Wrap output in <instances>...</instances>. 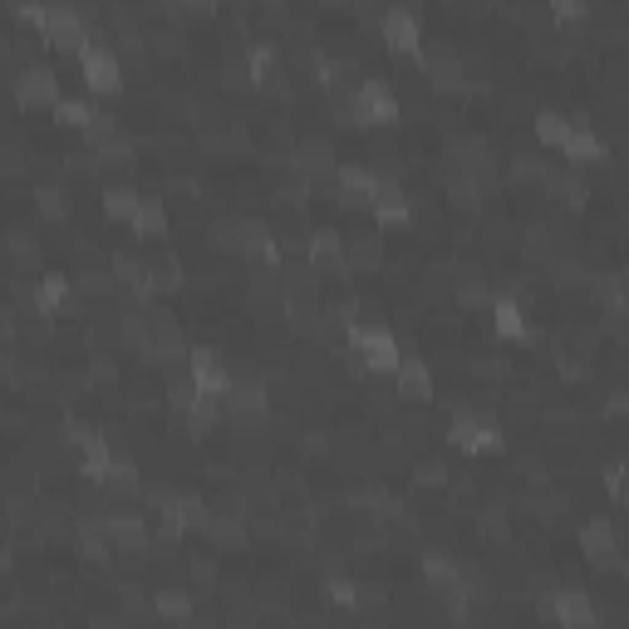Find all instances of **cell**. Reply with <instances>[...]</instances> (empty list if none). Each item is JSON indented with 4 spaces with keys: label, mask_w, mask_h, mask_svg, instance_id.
<instances>
[{
    "label": "cell",
    "mask_w": 629,
    "mask_h": 629,
    "mask_svg": "<svg viewBox=\"0 0 629 629\" xmlns=\"http://www.w3.org/2000/svg\"><path fill=\"white\" fill-rule=\"evenodd\" d=\"M45 45H55V50H64V55H84L99 35L89 30V20L74 10V5H50V20H45V35H40Z\"/></svg>",
    "instance_id": "1"
},
{
    "label": "cell",
    "mask_w": 629,
    "mask_h": 629,
    "mask_svg": "<svg viewBox=\"0 0 629 629\" xmlns=\"http://www.w3.org/2000/svg\"><path fill=\"white\" fill-rule=\"evenodd\" d=\"M349 349L374 369V374H394L399 369V340L384 330V325H349Z\"/></svg>",
    "instance_id": "2"
},
{
    "label": "cell",
    "mask_w": 629,
    "mask_h": 629,
    "mask_svg": "<svg viewBox=\"0 0 629 629\" xmlns=\"http://www.w3.org/2000/svg\"><path fill=\"white\" fill-rule=\"evenodd\" d=\"M10 89H15V104L20 109H55L59 99V74L50 64H25V69H15V79H10Z\"/></svg>",
    "instance_id": "3"
},
{
    "label": "cell",
    "mask_w": 629,
    "mask_h": 629,
    "mask_svg": "<svg viewBox=\"0 0 629 629\" xmlns=\"http://www.w3.org/2000/svg\"><path fill=\"white\" fill-rule=\"evenodd\" d=\"M448 443L458 448V453H497L507 438H502V428L492 423V418H482V413H453V423H448Z\"/></svg>",
    "instance_id": "4"
},
{
    "label": "cell",
    "mask_w": 629,
    "mask_h": 629,
    "mask_svg": "<svg viewBox=\"0 0 629 629\" xmlns=\"http://www.w3.org/2000/svg\"><path fill=\"white\" fill-rule=\"evenodd\" d=\"M349 99H354L359 128H389V123H399V99H394V89L384 79H364Z\"/></svg>",
    "instance_id": "5"
},
{
    "label": "cell",
    "mask_w": 629,
    "mask_h": 629,
    "mask_svg": "<svg viewBox=\"0 0 629 629\" xmlns=\"http://www.w3.org/2000/svg\"><path fill=\"white\" fill-rule=\"evenodd\" d=\"M148 497V507L158 512V521L163 526H172V531H202L207 526V502H197V497H177V492H143Z\"/></svg>",
    "instance_id": "6"
},
{
    "label": "cell",
    "mask_w": 629,
    "mask_h": 629,
    "mask_svg": "<svg viewBox=\"0 0 629 629\" xmlns=\"http://www.w3.org/2000/svg\"><path fill=\"white\" fill-rule=\"evenodd\" d=\"M64 448H74L79 458H84V482H104L109 477V462H114V453H109V443L99 438V428H84V423H69L64 428Z\"/></svg>",
    "instance_id": "7"
},
{
    "label": "cell",
    "mask_w": 629,
    "mask_h": 629,
    "mask_svg": "<svg viewBox=\"0 0 629 629\" xmlns=\"http://www.w3.org/2000/svg\"><path fill=\"white\" fill-rule=\"evenodd\" d=\"M79 74H84V84H89L94 94H118V89H123V64H118V55L104 50L99 40L79 55Z\"/></svg>",
    "instance_id": "8"
},
{
    "label": "cell",
    "mask_w": 629,
    "mask_h": 629,
    "mask_svg": "<svg viewBox=\"0 0 629 629\" xmlns=\"http://www.w3.org/2000/svg\"><path fill=\"white\" fill-rule=\"evenodd\" d=\"M305 261L315 271H335V276H349V246L335 227H315L305 236Z\"/></svg>",
    "instance_id": "9"
},
{
    "label": "cell",
    "mask_w": 629,
    "mask_h": 629,
    "mask_svg": "<svg viewBox=\"0 0 629 629\" xmlns=\"http://www.w3.org/2000/svg\"><path fill=\"white\" fill-rule=\"evenodd\" d=\"M448 158H453V168L467 172V177H477L482 187H492V182H497L492 148H487L482 138H448Z\"/></svg>",
    "instance_id": "10"
},
{
    "label": "cell",
    "mask_w": 629,
    "mask_h": 629,
    "mask_svg": "<svg viewBox=\"0 0 629 629\" xmlns=\"http://www.w3.org/2000/svg\"><path fill=\"white\" fill-rule=\"evenodd\" d=\"M541 615H546V620H556V625H566V629H585V625H595V620H600V610L590 605V595H585V590H556V595L541 605Z\"/></svg>",
    "instance_id": "11"
},
{
    "label": "cell",
    "mask_w": 629,
    "mask_h": 629,
    "mask_svg": "<svg viewBox=\"0 0 629 629\" xmlns=\"http://www.w3.org/2000/svg\"><path fill=\"white\" fill-rule=\"evenodd\" d=\"M207 541L212 546H222V551H241L246 541H251V531H246V502H227L222 512L207 516Z\"/></svg>",
    "instance_id": "12"
},
{
    "label": "cell",
    "mask_w": 629,
    "mask_h": 629,
    "mask_svg": "<svg viewBox=\"0 0 629 629\" xmlns=\"http://www.w3.org/2000/svg\"><path fill=\"white\" fill-rule=\"evenodd\" d=\"M187 374H192V384L202 394H217V399H227V389L236 384L217 349H187Z\"/></svg>",
    "instance_id": "13"
},
{
    "label": "cell",
    "mask_w": 629,
    "mask_h": 629,
    "mask_svg": "<svg viewBox=\"0 0 629 629\" xmlns=\"http://www.w3.org/2000/svg\"><path fill=\"white\" fill-rule=\"evenodd\" d=\"M290 168L300 172L310 187H320V182H335V148H330V138H305V143L295 148Z\"/></svg>",
    "instance_id": "14"
},
{
    "label": "cell",
    "mask_w": 629,
    "mask_h": 629,
    "mask_svg": "<svg viewBox=\"0 0 629 629\" xmlns=\"http://www.w3.org/2000/svg\"><path fill=\"white\" fill-rule=\"evenodd\" d=\"M379 30H384V45H389V50H399V55H423V30H418L413 10L389 5V10L379 15Z\"/></svg>",
    "instance_id": "15"
},
{
    "label": "cell",
    "mask_w": 629,
    "mask_h": 629,
    "mask_svg": "<svg viewBox=\"0 0 629 629\" xmlns=\"http://www.w3.org/2000/svg\"><path fill=\"white\" fill-rule=\"evenodd\" d=\"M104 531H109L114 551H123V556H143V551L153 546V536H148L143 516H133V512H109V516H104Z\"/></svg>",
    "instance_id": "16"
},
{
    "label": "cell",
    "mask_w": 629,
    "mask_h": 629,
    "mask_svg": "<svg viewBox=\"0 0 629 629\" xmlns=\"http://www.w3.org/2000/svg\"><path fill=\"white\" fill-rule=\"evenodd\" d=\"M222 403H227V413L236 418V423H251V418H266L271 394H266V384H256V379H236Z\"/></svg>",
    "instance_id": "17"
},
{
    "label": "cell",
    "mask_w": 629,
    "mask_h": 629,
    "mask_svg": "<svg viewBox=\"0 0 629 629\" xmlns=\"http://www.w3.org/2000/svg\"><path fill=\"white\" fill-rule=\"evenodd\" d=\"M580 551H585L595 566H605V571H610V566H615V556H620V536H615V526H610V521H600V516H595V521H585V526H580Z\"/></svg>",
    "instance_id": "18"
},
{
    "label": "cell",
    "mask_w": 629,
    "mask_h": 629,
    "mask_svg": "<svg viewBox=\"0 0 629 629\" xmlns=\"http://www.w3.org/2000/svg\"><path fill=\"white\" fill-rule=\"evenodd\" d=\"M335 192H340L344 207H369L374 202V192H379V177L369 168H335Z\"/></svg>",
    "instance_id": "19"
},
{
    "label": "cell",
    "mask_w": 629,
    "mask_h": 629,
    "mask_svg": "<svg viewBox=\"0 0 629 629\" xmlns=\"http://www.w3.org/2000/svg\"><path fill=\"white\" fill-rule=\"evenodd\" d=\"M182 354H187V349H182V330H177V320H172V315H153V344H148V359L163 364V369H177Z\"/></svg>",
    "instance_id": "20"
},
{
    "label": "cell",
    "mask_w": 629,
    "mask_h": 629,
    "mask_svg": "<svg viewBox=\"0 0 629 629\" xmlns=\"http://www.w3.org/2000/svg\"><path fill=\"white\" fill-rule=\"evenodd\" d=\"M74 281L69 276H45L35 295H30V305H35V315H59V310H74Z\"/></svg>",
    "instance_id": "21"
},
{
    "label": "cell",
    "mask_w": 629,
    "mask_h": 629,
    "mask_svg": "<svg viewBox=\"0 0 629 629\" xmlns=\"http://www.w3.org/2000/svg\"><path fill=\"white\" fill-rule=\"evenodd\" d=\"M374 217H379V227H408V217H413V207H408V197H403L399 182H379V192H374Z\"/></svg>",
    "instance_id": "22"
},
{
    "label": "cell",
    "mask_w": 629,
    "mask_h": 629,
    "mask_svg": "<svg viewBox=\"0 0 629 629\" xmlns=\"http://www.w3.org/2000/svg\"><path fill=\"white\" fill-rule=\"evenodd\" d=\"M246 69H251V84H256V89H281L286 64H281V55H276V45H251Z\"/></svg>",
    "instance_id": "23"
},
{
    "label": "cell",
    "mask_w": 629,
    "mask_h": 629,
    "mask_svg": "<svg viewBox=\"0 0 629 629\" xmlns=\"http://www.w3.org/2000/svg\"><path fill=\"white\" fill-rule=\"evenodd\" d=\"M423 74L433 79V89H462L467 74H462V59L453 50H428L423 55Z\"/></svg>",
    "instance_id": "24"
},
{
    "label": "cell",
    "mask_w": 629,
    "mask_h": 629,
    "mask_svg": "<svg viewBox=\"0 0 629 629\" xmlns=\"http://www.w3.org/2000/svg\"><path fill=\"white\" fill-rule=\"evenodd\" d=\"M423 580H428L433 590H443V595H472V590H467V575H462L448 556H423Z\"/></svg>",
    "instance_id": "25"
},
{
    "label": "cell",
    "mask_w": 629,
    "mask_h": 629,
    "mask_svg": "<svg viewBox=\"0 0 629 629\" xmlns=\"http://www.w3.org/2000/svg\"><path fill=\"white\" fill-rule=\"evenodd\" d=\"M394 384H399L403 399H433V374H428V364H423V359H399Z\"/></svg>",
    "instance_id": "26"
},
{
    "label": "cell",
    "mask_w": 629,
    "mask_h": 629,
    "mask_svg": "<svg viewBox=\"0 0 629 629\" xmlns=\"http://www.w3.org/2000/svg\"><path fill=\"white\" fill-rule=\"evenodd\" d=\"M118 340L128 344L133 354H148V344H153V315L123 310V315H118Z\"/></svg>",
    "instance_id": "27"
},
{
    "label": "cell",
    "mask_w": 629,
    "mask_h": 629,
    "mask_svg": "<svg viewBox=\"0 0 629 629\" xmlns=\"http://www.w3.org/2000/svg\"><path fill=\"white\" fill-rule=\"evenodd\" d=\"M344 246H349V271H374L384 261V241L374 231H354Z\"/></svg>",
    "instance_id": "28"
},
{
    "label": "cell",
    "mask_w": 629,
    "mask_h": 629,
    "mask_svg": "<svg viewBox=\"0 0 629 629\" xmlns=\"http://www.w3.org/2000/svg\"><path fill=\"white\" fill-rule=\"evenodd\" d=\"M492 330H497L502 340H526V315H521V305H516L512 295H502V300L492 305Z\"/></svg>",
    "instance_id": "29"
},
{
    "label": "cell",
    "mask_w": 629,
    "mask_h": 629,
    "mask_svg": "<svg viewBox=\"0 0 629 629\" xmlns=\"http://www.w3.org/2000/svg\"><path fill=\"white\" fill-rule=\"evenodd\" d=\"M222 408H227V403L217 399V394H197V403L182 413V418H187V433H197V438H202V433H212V428H217V418H222Z\"/></svg>",
    "instance_id": "30"
},
{
    "label": "cell",
    "mask_w": 629,
    "mask_h": 629,
    "mask_svg": "<svg viewBox=\"0 0 629 629\" xmlns=\"http://www.w3.org/2000/svg\"><path fill=\"white\" fill-rule=\"evenodd\" d=\"M104 487H109L114 497H138V492H143V482H138V462H133V458H118V453H114Z\"/></svg>",
    "instance_id": "31"
},
{
    "label": "cell",
    "mask_w": 629,
    "mask_h": 629,
    "mask_svg": "<svg viewBox=\"0 0 629 629\" xmlns=\"http://www.w3.org/2000/svg\"><path fill=\"white\" fill-rule=\"evenodd\" d=\"M133 231H138L143 241L168 236V212H163V202H158V197H143V207H138V217H133Z\"/></svg>",
    "instance_id": "32"
},
{
    "label": "cell",
    "mask_w": 629,
    "mask_h": 629,
    "mask_svg": "<svg viewBox=\"0 0 629 629\" xmlns=\"http://www.w3.org/2000/svg\"><path fill=\"white\" fill-rule=\"evenodd\" d=\"M541 192H546V197H556V202H566V207H585V187H580V177H575V172H556V168H551V177L541 182Z\"/></svg>",
    "instance_id": "33"
},
{
    "label": "cell",
    "mask_w": 629,
    "mask_h": 629,
    "mask_svg": "<svg viewBox=\"0 0 629 629\" xmlns=\"http://www.w3.org/2000/svg\"><path fill=\"white\" fill-rule=\"evenodd\" d=\"M566 158H571L575 168H585V163H600L605 158V143L595 138V133H585V128H575L571 138H566V148H561Z\"/></svg>",
    "instance_id": "34"
},
{
    "label": "cell",
    "mask_w": 629,
    "mask_h": 629,
    "mask_svg": "<svg viewBox=\"0 0 629 629\" xmlns=\"http://www.w3.org/2000/svg\"><path fill=\"white\" fill-rule=\"evenodd\" d=\"M153 615H163V620H192L197 605H192L187 590H153Z\"/></svg>",
    "instance_id": "35"
},
{
    "label": "cell",
    "mask_w": 629,
    "mask_h": 629,
    "mask_svg": "<svg viewBox=\"0 0 629 629\" xmlns=\"http://www.w3.org/2000/svg\"><path fill=\"white\" fill-rule=\"evenodd\" d=\"M5 246H10V261H15V271H20V276L40 271V246H35V241H30V236H25L20 227H10Z\"/></svg>",
    "instance_id": "36"
},
{
    "label": "cell",
    "mask_w": 629,
    "mask_h": 629,
    "mask_svg": "<svg viewBox=\"0 0 629 629\" xmlns=\"http://www.w3.org/2000/svg\"><path fill=\"white\" fill-rule=\"evenodd\" d=\"M138 207H143V197H138L133 187H109V192H104V217H114V222H128V227H133Z\"/></svg>",
    "instance_id": "37"
},
{
    "label": "cell",
    "mask_w": 629,
    "mask_h": 629,
    "mask_svg": "<svg viewBox=\"0 0 629 629\" xmlns=\"http://www.w3.org/2000/svg\"><path fill=\"white\" fill-rule=\"evenodd\" d=\"M349 507L354 512H369V516H379V521H389V516H399V502L384 492V487H369V492H354L349 497Z\"/></svg>",
    "instance_id": "38"
},
{
    "label": "cell",
    "mask_w": 629,
    "mask_h": 629,
    "mask_svg": "<svg viewBox=\"0 0 629 629\" xmlns=\"http://www.w3.org/2000/svg\"><path fill=\"white\" fill-rule=\"evenodd\" d=\"M595 295L605 300L610 315H629V276H600V281H595Z\"/></svg>",
    "instance_id": "39"
},
{
    "label": "cell",
    "mask_w": 629,
    "mask_h": 629,
    "mask_svg": "<svg viewBox=\"0 0 629 629\" xmlns=\"http://www.w3.org/2000/svg\"><path fill=\"white\" fill-rule=\"evenodd\" d=\"M118 286H123L118 276H109V271H94V266H89V271H79V281H74V290H79V295H89V300H109Z\"/></svg>",
    "instance_id": "40"
},
{
    "label": "cell",
    "mask_w": 629,
    "mask_h": 629,
    "mask_svg": "<svg viewBox=\"0 0 629 629\" xmlns=\"http://www.w3.org/2000/svg\"><path fill=\"white\" fill-rule=\"evenodd\" d=\"M575 133V123L571 118H561V114H536V138L546 143V148H566V138Z\"/></svg>",
    "instance_id": "41"
},
{
    "label": "cell",
    "mask_w": 629,
    "mask_h": 629,
    "mask_svg": "<svg viewBox=\"0 0 629 629\" xmlns=\"http://www.w3.org/2000/svg\"><path fill=\"white\" fill-rule=\"evenodd\" d=\"M79 138L89 143V153H99V148H109V143L123 138V133H118V118L114 114H94V118H89V128H84Z\"/></svg>",
    "instance_id": "42"
},
{
    "label": "cell",
    "mask_w": 629,
    "mask_h": 629,
    "mask_svg": "<svg viewBox=\"0 0 629 629\" xmlns=\"http://www.w3.org/2000/svg\"><path fill=\"white\" fill-rule=\"evenodd\" d=\"M94 114H99V109H89L84 99H59V104H55V123H59V128H79V133H84Z\"/></svg>",
    "instance_id": "43"
},
{
    "label": "cell",
    "mask_w": 629,
    "mask_h": 629,
    "mask_svg": "<svg viewBox=\"0 0 629 629\" xmlns=\"http://www.w3.org/2000/svg\"><path fill=\"white\" fill-rule=\"evenodd\" d=\"M546 177H551V163H546V158H531V153H516L512 158V182H536V187H541Z\"/></svg>",
    "instance_id": "44"
},
{
    "label": "cell",
    "mask_w": 629,
    "mask_h": 629,
    "mask_svg": "<svg viewBox=\"0 0 629 629\" xmlns=\"http://www.w3.org/2000/svg\"><path fill=\"white\" fill-rule=\"evenodd\" d=\"M35 212H40V217H50V222H64V212H69V207H64V192H59L55 182L35 187Z\"/></svg>",
    "instance_id": "45"
},
{
    "label": "cell",
    "mask_w": 629,
    "mask_h": 629,
    "mask_svg": "<svg viewBox=\"0 0 629 629\" xmlns=\"http://www.w3.org/2000/svg\"><path fill=\"white\" fill-rule=\"evenodd\" d=\"M94 163H99V168H133V143H128V138H114L109 148L94 153Z\"/></svg>",
    "instance_id": "46"
},
{
    "label": "cell",
    "mask_w": 629,
    "mask_h": 629,
    "mask_svg": "<svg viewBox=\"0 0 629 629\" xmlns=\"http://www.w3.org/2000/svg\"><path fill=\"white\" fill-rule=\"evenodd\" d=\"M546 10H551V15H556V20H585V15H590V0H546Z\"/></svg>",
    "instance_id": "47"
},
{
    "label": "cell",
    "mask_w": 629,
    "mask_h": 629,
    "mask_svg": "<svg viewBox=\"0 0 629 629\" xmlns=\"http://www.w3.org/2000/svg\"><path fill=\"white\" fill-rule=\"evenodd\" d=\"M325 590H330V600H335V605H349V610H359V585H354V580L335 575V580H330Z\"/></svg>",
    "instance_id": "48"
},
{
    "label": "cell",
    "mask_w": 629,
    "mask_h": 629,
    "mask_svg": "<svg viewBox=\"0 0 629 629\" xmlns=\"http://www.w3.org/2000/svg\"><path fill=\"white\" fill-rule=\"evenodd\" d=\"M148 50H158V55H182V35H177V30H153V35H148Z\"/></svg>",
    "instance_id": "49"
},
{
    "label": "cell",
    "mask_w": 629,
    "mask_h": 629,
    "mask_svg": "<svg viewBox=\"0 0 629 629\" xmlns=\"http://www.w3.org/2000/svg\"><path fill=\"white\" fill-rule=\"evenodd\" d=\"M458 305H467V310L487 305V286H482V281H462V286H458Z\"/></svg>",
    "instance_id": "50"
},
{
    "label": "cell",
    "mask_w": 629,
    "mask_h": 629,
    "mask_svg": "<svg viewBox=\"0 0 629 629\" xmlns=\"http://www.w3.org/2000/svg\"><path fill=\"white\" fill-rule=\"evenodd\" d=\"M443 472H448L443 462H423V467H418V487H438V482H443Z\"/></svg>",
    "instance_id": "51"
},
{
    "label": "cell",
    "mask_w": 629,
    "mask_h": 629,
    "mask_svg": "<svg viewBox=\"0 0 629 629\" xmlns=\"http://www.w3.org/2000/svg\"><path fill=\"white\" fill-rule=\"evenodd\" d=\"M605 413H610V418H629V394H610V399H605Z\"/></svg>",
    "instance_id": "52"
},
{
    "label": "cell",
    "mask_w": 629,
    "mask_h": 629,
    "mask_svg": "<svg viewBox=\"0 0 629 629\" xmlns=\"http://www.w3.org/2000/svg\"><path fill=\"white\" fill-rule=\"evenodd\" d=\"M94 379H99V384H114V379H118L114 364H109V359H94Z\"/></svg>",
    "instance_id": "53"
},
{
    "label": "cell",
    "mask_w": 629,
    "mask_h": 629,
    "mask_svg": "<svg viewBox=\"0 0 629 629\" xmlns=\"http://www.w3.org/2000/svg\"><path fill=\"white\" fill-rule=\"evenodd\" d=\"M615 502H620V507H625V512H629V462H625V487L615 492Z\"/></svg>",
    "instance_id": "54"
},
{
    "label": "cell",
    "mask_w": 629,
    "mask_h": 629,
    "mask_svg": "<svg viewBox=\"0 0 629 629\" xmlns=\"http://www.w3.org/2000/svg\"><path fill=\"white\" fill-rule=\"evenodd\" d=\"M25 5H35V0H10V15H15V10H25Z\"/></svg>",
    "instance_id": "55"
}]
</instances>
